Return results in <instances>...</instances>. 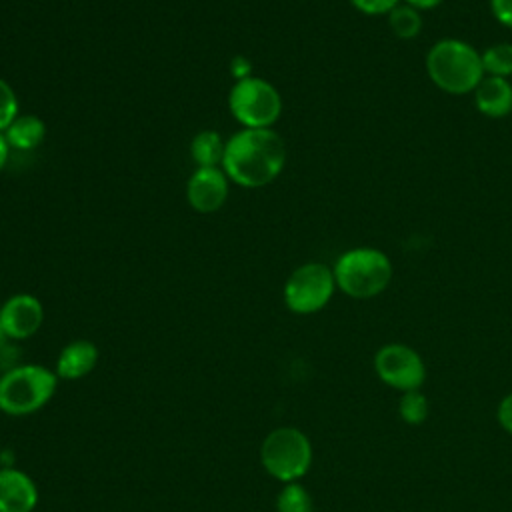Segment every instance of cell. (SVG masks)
Wrapping results in <instances>:
<instances>
[{"label": "cell", "mask_w": 512, "mask_h": 512, "mask_svg": "<svg viewBox=\"0 0 512 512\" xmlns=\"http://www.w3.org/2000/svg\"><path fill=\"white\" fill-rule=\"evenodd\" d=\"M374 370L384 384L402 392L418 390L426 378L420 354L406 344L382 346L374 356Z\"/></svg>", "instance_id": "ba28073f"}, {"label": "cell", "mask_w": 512, "mask_h": 512, "mask_svg": "<svg viewBox=\"0 0 512 512\" xmlns=\"http://www.w3.org/2000/svg\"><path fill=\"white\" fill-rule=\"evenodd\" d=\"M442 0H406L408 6L416 8V10H428V8H434L438 6Z\"/></svg>", "instance_id": "d4e9b609"}, {"label": "cell", "mask_w": 512, "mask_h": 512, "mask_svg": "<svg viewBox=\"0 0 512 512\" xmlns=\"http://www.w3.org/2000/svg\"><path fill=\"white\" fill-rule=\"evenodd\" d=\"M228 108L242 128H272L282 114V98L268 80L246 76L234 82L228 94Z\"/></svg>", "instance_id": "8992f818"}, {"label": "cell", "mask_w": 512, "mask_h": 512, "mask_svg": "<svg viewBox=\"0 0 512 512\" xmlns=\"http://www.w3.org/2000/svg\"><path fill=\"white\" fill-rule=\"evenodd\" d=\"M388 24L398 38L410 40L420 32L422 18L416 8H412L408 4H398L396 8H392L388 12Z\"/></svg>", "instance_id": "2e32d148"}, {"label": "cell", "mask_w": 512, "mask_h": 512, "mask_svg": "<svg viewBox=\"0 0 512 512\" xmlns=\"http://www.w3.org/2000/svg\"><path fill=\"white\" fill-rule=\"evenodd\" d=\"M260 462L264 470L282 482H296L312 464V446L298 428H276L260 446Z\"/></svg>", "instance_id": "5b68a950"}, {"label": "cell", "mask_w": 512, "mask_h": 512, "mask_svg": "<svg viewBox=\"0 0 512 512\" xmlns=\"http://www.w3.org/2000/svg\"><path fill=\"white\" fill-rule=\"evenodd\" d=\"M428 410H430L428 400L420 390L404 392L398 404V414L408 424H422L428 418Z\"/></svg>", "instance_id": "d6986e66"}, {"label": "cell", "mask_w": 512, "mask_h": 512, "mask_svg": "<svg viewBox=\"0 0 512 512\" xmlns=\"http://www.w3.org/2000/svg\"><path fill=\"white\" fill-rule=\"evenodd\" d=\"M286 144L272 128H242L226 140L222 170L242 188H262L284 168Z\"/></svg>", "instance_id": "6da1fadb"}, {"label": "cell", "mask_w": 512, "mask_h": 512, "mask_svg": "<svg viewBox=\"0 0 512 512\" xmlns=\"http://www.w3.org/2000/svg\"><path fill=\"white\" fill-rule=\"evenodd\" d=\"M230 68H232V72H234V76H236L238 80H242V78H246V76H252V74H250V62H248L244 56H236V58L232 60Z\"/></svg>", "instance_id": "cb8c5ba5"}, {"label": "cell", "mask_w": 512, "mask_h": 512, "mask_svg": "<svg viewBox=\"0 0 512 512\" xmlns=\"http://www.w3.org/2000/svg\"><path fill=\"white\" fill-rule=\"evenodd\" d=\"M476 108L492 118L506 116L512 110V84L508 78L484 76L474 88Z\"/></svg>", "instance_id": "4fadbf2b"}, {"label": "cell", "mask_w": 512, "mask_h": 512, "mask_svg": "<svg viewBox=\"0 0 512 512\" xmlns=\"http://www.w3.org/2000/svg\"><path fill=\"white\" fill-rule=\"evenodd\" d=\"M56 382V372L38 364L10 368L0 378V410L10 416L32 414L54 396Z\"/></svg>", "instance_id": "3957f363"}, {"label": "cell", "mask_w": 512, "mask_h": 512, "mask_svg": "<svg viewBox=\"0 0 512 512\" xmlns=\"http://www.w3.org/2000/svg\"><path fill=\"white\" fill-rule=\"evenodd\" d=\"M426 70L432 82L450 94L472 92L484 78L482 56L456 38H442L430 48Z\"/></svg>", "instance_id": "7a4b0ae2"}, {"label": "cell", "mask_w": 512, "mask_h": 512, "mask_svg": "<svg viewBox=\"0 0 512 512\" xmlns=\"http://www.w3.org/2000/svg\"><path fill=\"white\" fill-rule=\"evenodd\" d=\"M492 14L508 28H512V0H490Z\"/></svg>", "instance_id": "7402d4cb"}, {"label": "cell", "mask_w": 512, "mask_h": 512, "mask_svg": "<svg viewBox=\"0 0 512 512\" xmlns=\"http://www.w3.org/2000/svg\"><path fill=\"white\" fill-rule=\"evenodd\" d=\"M10 150H34L46 136V126L36 114H18L2 132Z\"/></svg>", "instance_id": "5bb4252c"}, {"label": "cell", "mask_w": 512, "mask_h": 512, "mask_svg": "<svg viewBox=\"0 0 512 512\" xmlns=\"http://www.w3.org/2000/svg\"><path fill=\"white\" fill-rule=\"evenodd\" d=\"M4 338H6V334H4V328H2V322H0V346H2Z\"/></svg>", "instance_id": "4316f807"}, {"label": "cell", "mask_w": 512, "mask_h": 512, "mask_svg": "<svg viewBox=\"0 0 512 512\" xmlns=\"http://www.w3.org/2000/svg\"><path fill=\"white\" fill-rule=\"evenodd\" d=\"M228 176L218 166L196 168L186 182V200L192 210L212 214L220 210L228 198Z\"/></svg>", "instance_id": "9c48e42d"}, {"label": "cell", "mask_w": 512, "mask_h": 512, "mask_svg": "<svg viewBox=\"0 0 512 512\" xmlns=\"http://www.w3.org/2000/svg\"><path fill=\"white\" fill-rule=\"evenodd\" d=\"M484 74L508 78L512 76V44H494L482 54Z\"/></svg>", "instance_id": "e0dca14e"}, {"label": "cell", "mask_w": 512, "mask_h": 512, "mask_svg": "<svg viewBox=\"0 0 512 512\" xmlns=\"http://www.w3.org/2000/svg\"><path fill=\"white\" fill-rule=\"evenodd\" d=\"M276 512H312L308 490L298 482H288L276 498Z\"/></svg>", "instance_id": "ac0fdd59"}, {"label": "cell", "mask_w": 512, "mask_h": 512, "mask_svg": "<svg viewBox=\"0 0 512 512\" xmlns=\"http://www.w3.org/2000/svg\"><path fill=\"white\" fill-rule=\"evenodd\" d=\"M38 504L34 480L16 468L0 470V512H32Z\"/></svg>", "instance_id": "8fae6325"}, {"label": "cell", "mask_w": 512, "mask_h": 512, "mask_svg": "<svg viewBox=\"0 0 512 512\" xmlns=\"http://www.w3.org/2000/svg\"><path fill=\"white\" fill-rule=\"evenodd\" d=\"M98 348L90 340H74L62 348L56 360V376L62 380H78L94 370Z\"/></svg>", "instance_id": "7c38bea8"}, {"label": "cell", "mask_w": 512, "mask_h": 512, "mask_svg": "<svg viewBox=\"0 0 512 512\" xmlns=\"http://www.w3.org/2000/svg\"><path fill=\"white\" fill-rule=\"evenodd\" d=\"M226 142L216 130H200L190 142V156L198 168L222 166Z\"/></svg>", "instance_id": "9a60e30c"}, {"label": "cell", "mask_w": 512, "mask_h": 512, "mask_svg": "<svg viewBox=\"0 0 512 512\" xmlns=\"http://www.w3.org/2000/svg\"><path fill=\"white\" fill-rule=\"evenodd\" d=\"M336 288L334 272L320 262L298 266L284 284V304L296 314H312L322 310Z\"/></svg>", "instance_id": "52a82bcc"}, {"label": "cell", "mask_w": 512, "mask_h": 512, "mask_svg": "<svg viewBox=\"0 0 512 512\" xmlns=\"http://www.w3.org/2000/svg\"><path fill=\"white\" fill-rule=\"evenodd\" d=\"M8 154H10V146H8L6 138H4V134L0 132V172L4 170V166L8 162Z\"/></svg>", "instance_id": "484cf974"}, {"label": "cell", "mask_w": 512, "mask_h": 512, "mask_svg": "<svg viewBox=\"0 0 512 512\" xmlns=\"http://www.w3.org/2000/svg\"><path fill=\"white\" fill-rule=\"evenodd\" d=\"M498 422L506 432L512 434V392L506 394L498 404Z\"/></svg>", "instance_id": "603a6c76"}, {"label": "cell", "mask_w": 512, "mask_h": 512, "mask_svg": "<svg viewBox=\"0 0 512 512\" xmlns=\"http://www.w3.org/2000/svg\"><path fill=\"white\" fill-rule=\"evenodd\" d=\"M44 320L42 302L32 294H14L0 308V322L6 338L26 340L34 336Z\"/></svg>", "instance_id": "30bf717a"}, {"label": "cell", "mask_w": 512, "mask_h": 512, "mask_svg": "<svg viewBox=\"0 0 512 512\" xmlns=\"http://www.w3.org/2000/svg\"><path fill=\"white\" fill-rule=\"evenodd\" d=\"M18 114V96L14 88L0 78V132H4Z\"/></svg>", "instance_id": "ffe728a7"}, {"label": "cell", "mask_w": 512, "mask_h": 512, "mask_svg": "<svg viewBox=\"0 0 512 512\" xmlns=\"http://www.w3.org/2000/svg\"><path fill=\"white\" fill-rule=\"evenodd\" d=\"M332 272L336 286L344 294L352 298H372L388 286L392 264L388 256L376 248H354L336 260Z\"/></svg>", "instance_id": "277c9868"}, {"label": "cell", "mask_w": 512, "mask_h": 512, "mask_svg": "<svg viewBox=\"0 0 512 512\" xmlns=\"http://www.w3.org/2000/svg\"><path fill=\"white\" fill-rule=\"evenodd\" d=\"M352 6L364 14L376 16V14H388L392 8L400 4V0H350Z\"/></svg>", "instance_id": "44dd1931"}]
</instances>
